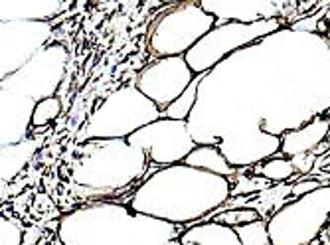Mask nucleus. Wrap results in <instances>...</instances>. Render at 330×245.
I'll return each mask as SVG.
<instances>
[{"label":"nucleus","instance_id":"f257e3e1","mask_svg":"<svg viewBox=\"0 0 330 245\" xmlns=\"http://www.w3.org/2000/svg\"><path fill=\"white\" fill-rule=\"evenodd\" d=\"M328 136H330V115L324 119H314L299 131L287 133L283 136L281 151H283V155H289L295 158L299 155L312 153L318 144L328 140Z\"/></svg>","mask_w":330,"mask_h":245},{"label":"nucleus","instance_id":"f03ea898","mask_svg":"<svg viewBox=\"0 0 330 245\" xmlns=\"http://www.w3.org/2000/svg\"><path fill=\"white\" fill-rule=\"evenodd\" d=\"M259 172L269 180V182H285L293 176H297L299 172L295 170V164L291 160H285V158H275V160H269L263 168H259Z\"/></svg>","mask_w":330,"mask_h":245},{"label":"nucleus","instance_id":"7ed1b4c3","mask_svg":"<svg viewBox=\"0 0 330 245\" xmlns=\"http://www.w3.org/2000/svg\"><path fill=\"white\" fill-rule=\"evenodd\" d=\"M200 79H202V75H198L192 81V85L184 91V95L180 97V99L166 109V117H170V119H184L188 115V111H190V107L194 103V97H196V89H198V81Z\"/></svg>","mask_w":330,"mask_h":245},{"label":"nucleus","instance_id":"20e7f679","mask_svg":"<svg viewBox=\"0 0 330 245\" xmlns=\"http://www.w3.org/2000/svg\"><path fill=\"white\" fill-rule=\"evenodd\" d=\"M56 105H58V101H56V99L42 101V103L36 107V111H34V123H48V121H52V119L56 117V113L60 111V109L50 111V107H56Z\"/></svg>","mask_w":330,"mask_h":245},{"label":"nucleus","instance_id":"39448f33","mask_svg":"<svg viewBox=\"0 0 330 245\" xmlns=\"http://www.w3.org/2000/svg\"><path fill=\"white\" fill-rule=\"evenodd\" d=\"M218 222H229V223H233V222H253V220H261V216L257 214V212H253V210H242V212H233V214H225V216H221V218H216Z\"/></svg>","mask_w":330,"mask_h":245}]
</instances>
